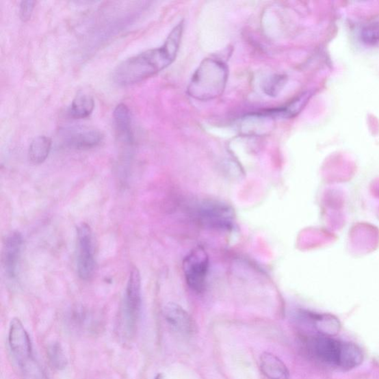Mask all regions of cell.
I'll list each match as a JSON object with an SVG mask.
<instances>
[{
  "mask_svg": "<svg viewBox=\"0 0 379 379\" xmlns=\"http://www.w3.org/2000/svg\"><path fill=\"white\" fill-rule=\"evenodd\" d=\"M183 31L182 21L171 31L161 47L123 61L114 71V82L122 86L139 83L169 67L177 57Z\"/></svg>",
  "mask_w": 379,
  "mask_h": 379,
  "instance_id": "1",
  "label": "cell"
},
{
  "mask_svg": "<svg viewBox=\"0 0 379 379\" xmlns=\"http://www.w3.org/2000/svg\"><path fill=\"white\" fill-rule=\"evenodd\" d=\"M228 79V68L218 57L205 59L195 70L187 86V94L198 101H209L222 96Z\"/></svg>",
  "mask_w": 379,
  "mask_h": 379,
  "instance_id": "2",
  "label": "cell"
},
{
  "mask_svg": "<svg viewBox=\"0 0 379 379\" xmlns=\"http://www.w3.org/2000/svg\"><path fill=\"white\" fill-rule=\"evenodd\" d=\"M142 304L141 276L134 267L126 286L122 332L126 339H131L136 332Z\"/></svg>",
  "mask_w": 379,
  "mask_h": 379,
  "instance_id": "3",
  "label": "cell"
},
{
  "mask_svg": "<svg viewBox=\"0 0 379 379\" xmlns=\"http://www.w3.org/2000/svg\"><path fill=\"white\" fill-rule=\"evenodd\" d=\"M185 281L192 291L198 293L204 291L209 270V257L201 246L193 249L183 261Z\"/></svg>",
  "mask_w": 379,
  "mask_h": 379,
  "instance_id": "4",
  "label": "cell"
},
{
  "mask_svg": "<svg viewBox=\"0 0 379 379\" xmlns=\"http://www.w3.org/2000/svg\"><path fill=\"white\" fill-rule=\"evenodd\" d=\"M77 233V273L82 280L87 281L94 273L96 266L93 233L87 223H81Z\"/></svg>",
  "mask_w": 379,
  "mask_h": 379,
  "instance_id": "5",
  "label": "cell"
},
{
  "mask_svg": "<svg viewBox=\"0 0 379 379\" xmlns=\"http://www.w3.org/2000/svg\"><path fill=\"white\" fill-rule=\"evenodd\" d=\"M345 341L326 336L311 339L309 346L311 353L321 362L341 368Z\"/></svg>",
  "mask_w": 379,
  "mask_h": 379,
  "instance_id": "6",
  "label": "cell"
},
{
  "mask_svg": "<svg viewBox=\"0 0 379 379\" xmlns=\"http://www.w3.org/2000/svg\"><path fill=\"white\" fill-rule=\"evenodd\" d=\"M9 347L17 364L33 356L31 341L28 332L22 322L14 318L12 320L8 332Z\"/></svg>",
  "mask_w": 379,
  "mask_h": 379,
  "instance_id": "7",
  "label": "cell"
},
{
  "mask_svg": "<svg viewBox=\"0 0 379 379\" xmlns=\"http://www.w3.org/2000/svg\"><path fill=\"white\" fill-rule=\"evenodd\" d=\"M164 315L168 326L180 335L188 337L194 332L195 326L191 315L181 306L168 303L164 310Z\"/></svg>",
  "mask_w": 379,
  "mask_h": 379,
  "instance_id": "8",
  "label": "cell"
},
{
  "mask_svg": "<svg viewBox=\"0 0 379 379\" xmlns=\"http://www.w3.org/2000/svg\"><path fill=\"white\" fill-rule=\"evenodd\" d=\"M23 244V237L19 232H13L5 241L3 263L5 274L9 278H13L16 276Z\"/></svg>",
  "mask_w": 379,
  "mask_h": 379,
  "instance_id": "9",
  "label": "cell"
},
{
  "mask_svg": "<svg viewBox=\"0 0 379 379\" xmlns=\"http://www.w3.org/2000/svg\"><path fill=\"white\" fill-rule=\"evenodd\" d=\"M104 139L101 131L94 129L80 128L69 131L66 136L67 146L77 150H88L95 148Z\"/></svg>",
  "mask_w": 379,
  "mask_h": 379,
  "instance_id": "10",
  "label": "cell"
},
{
  "mask_svg": "<svg viewBox=\"0 0 379 379\" xmlns=\"http://www.w3.org/2000/svg\"><path fill=\"white\" fill-rule=\"evenodd\" d=\"M201 218L212 227L229 228L233 219V211L229 207L218 203L205 205L201 209Z\"/></svg>",
  "mask_w": 379,
  "mask_h": 379,
  "instance_id": "11",
  "label": "cell"
},
{
  "mask_svg": "<svg viewBox=\"0 0 379 379\" xmlns=\"http://www.w3.org/2000/svg\"><path fill=\"white\" fill-rule=\"evenodd\" d=\"M260 368L269 379H289L290 377V372L283 361L267 352L260 357Z\"/></svg>",
  "mask_w": 379,
  "mask_h": 379,
  "instance_id": "12",
  "label": "cell"
},
{
  "mask_svg": "<svg viewBox=\"0 0 379 379\" xmlns=\"http://www.w3.org/2000/svg\"><path fill=\"white\" fill-rule=\"evenodd\" d=\"M114 120L119 139L125 143H132L131 117L128 106L123 103L117 105L114 112Z\"/></svg>",
  "mask_w": 379,
  "mask_h": 379,
  "instance_id": "13",
  "label": "cell"
},
{
  "mask_svg": "<svg viewBox=\"0 0 379 379\" xmlns=\"http://www.w3.org/2000/svg\"><path fill=\"white\" fill-rule=\"evenodd\" d=\"M95 101L92 95L79 93L72 102L69 114L72 118L86 119L92 115L94 110Z\"/></svg>",
  "mask_w": 379,
  "mask_h": 379,
  "instance_id": "14",
  "label": "cell"
},
{
  "mask_svg": "<svg viewBox=\"0 0 379 379\" xmlns=\"http://www.w3.org/2000/svg\"><path fill=\"white\" fill-rule=\"evenodd\" d=\"M315 329L322 336L333 337L341 330V323L337 318L331 315L309 314Z\"/></svg>",
  "mask_w": 379,
  "mask_h": 379,
  "instance_id": "15",
  "label": "cell"
},
{
  "mask_svg": "<svg viewBox=\"0 0 379 379\" xmlns=\"http://www.w3.org/2000/svg\"><path fill=\"white\" fill-rule=\"evenodd\" d=\"M52 146L51 140L46 136L36 138L29 149V159L31 164L40 165L49 157Z\"/></svg>",
  "mask_w": 379,
  "mask_h": 379,
  "instance_id": "16",
  "label": "cell"
},
{
  "mask_svg": "<svg viewBox=\"0 0 379 379\" xmlns=\"http://www.w3.org/2000/svg\"><path fill=\"white\" fill-rule=\"evenodd\" d=\"M47 358L51 367L61 371L68 365V359L62 345L57 341H53L47 347Z\"/></svg>",
  "mask_w": 379,
  "mask_h": 379,
  "instance_id": "17",
  "label": "cell"
},
{
  "mask_svg": "<svg viewBox=\"0 0 379 379\" xmlns=\"http://www.w3.org/2000/svg\"><path fill=\"white\" fill-rule=\"evenodd\" d=\"M17 365L19 366L23 379H49L34 356Z\"/></svg>",
  "mask_w": 379,
  "mask_h": 379,
  "instance_id": "18",
  "label": "cell"
},
{
  "mask_svg": "<svg viewBox=\"0 0 379 379\" xmlns=\"http://www.w3.org/2000/svg\"><path fill=\"white\" fill-rule=\"evenodd\" d=\"M287 83V77L284 75H274L268 78L264 85V92L270 96H276L281 92Z\"/></svg>",
  "mask_w": 379,
  "mask_h": 379,
  "instance_id": "19",
  "label": "cell"
},
{
  "mask_svg": "<svg viewBox=\"0 0 379 379\" xmlns=\"http://www.w3.org/2000/svg\"><path fill=\"white\" fill-rule=\"evenodd\" d=\"M362 39L368 44H375L379 42V26L371 25L365 27L362 32Z\"/></svg>",
  "mask_w": 379,
  "mask_h": 379,
  "instance_id": "20",
  "label": "cell"
},
{
  "mask_svg": "<svg viewBox=\"0 0 379 379\" xmlns=\"http://www.w3.org/2000/svg\"><path fill=\"white\" fill-rule=\"evenodd\" d=\"M34 1H23L20 5V17L21 19L24 21H28L30 20L32 12L34 11Z\"/></svg>",
  "mask_w": 379,
  "mask_h": 379,
  "instance_id": "21",
  "label": "cell"
},
{
  "mask_svg": "<svg viewBox=\"0 0 379 379\" xmlns=\"http://www.w3.org/2000/svg\"><path fill=\"white\" fill-rule=\"evenodd\" d=\"M155 379H164V378H162V376L161 374H159L158 376H157Z\"/></svg>",
  "mask_w": 379,
  "mask_h": 379,
  "instance_id": "22",
  "label": "cell"
}]
</instances>
